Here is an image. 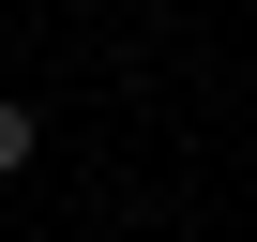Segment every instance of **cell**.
<instances>
[{"label":"cell","mask_w":257,"mask_h":242,"mask_svg":"<svg viewBox=\"0 0 257 242\" xmlns=\"http://www.w3.org/2000/svg\"><path fill=\"white\" fill-rule=\"evenodd\" d=\"M16 167H31V106L0 91V182H16Z\"/></svg>","instance_id":"1"}]
</instances>
